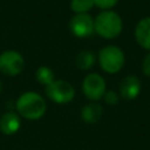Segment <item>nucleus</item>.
Masks as SVG:
<instances>
[{"mask_svg":"<svg viewBox=\"0 0 150 150\" xmlns=\"http://www.w3.org/2000/svg\"><path fill=\"white\" fill-rule=\"evenodd\" d=\"M15 107L18 112L27 120H39L47 110L45 98L36 91H26L21 94L16 100Z\"/></svg>","mask_w":150,"mask_h":150,"instance_id":"nucleus-1","label":"nucleus"},{"mask_svg":"<svg viewBox=\"0 0 150 150\" xmlns=\"http://www.w3.org/2000/svg\"><path fill=\"white\" fill-rule=\"evenodd\" d=\"M122 28V19L114 11H102L94 19V30L103 39L111 40L117 38L121 34Z\"/></svg>","mask_w":150,"mask_h":150,"instance_id":"nucleus-2","label":"nucleus"},{"mask_svg":"<svg viewBox=\"0 0 150 150\" xmlns=\"http://www.w3.org/2000/svg\"><path fill=\"white\" fill-rule=\"evenodd\" d=\"M125 62L123 50L114 45L104 46L98 52V63L101 68L108 74L118 73Z\"/></svg>","mask_w":150,"mask_h":150,"instance_id":"nucleus-3","label":"nucleus"},{"mask_svg":"<svg viewBox=\"0 0 150 150\" xmlns=\"http://www.w3.org/2000/svg\"><path fill=\"white\" fill-rule=\"evenodd\" d=\"M47 96L57 104L69 103L75 96L74 87L64 80H54L46 86Z\"/></svg>","mask_w":150,"mask_h":150,"instance_id":"nucleus-4","label":"nucleus"},{"mask_svg":"<svg viewBox=\"0 0 150 150\" xmlns=\"http://www.w3.org/2000/svg\"><path fill=\"white\" fill-rule=\"evenodd\" d=\"M25 67L22 55L16 50H5L0 54V71L7 76L19 75Z\"/></svg>","mask_w":150,"mask_h":150,"instance_id":"nucleus-5","label":"nucleus"},{"mask_svg":"<svg viewBox=\"0 0 150 150\" xmlns=\"http://www.w3.org/2000/svg\"><path fill=\"white\" fill-rule=\"evenodd\" d=\"M82 90L87 98L91 101H97L102 98L105 93V81L97 73L88 74L82 82Z\"/></svg>","mask_w":150,"mask_h":150,"instance_id":"nucleus-6","label":"nucleus"},{"mask_svg":"<svg viewBox=\"0 0 150 150\" xmlns=\"http://www.w3.org/2000/svg\"><path fill=\"white\" fill-rule=\"evenodd\" d=\"M69 29L76 38H87L94 32V19L88 13L75 14L69 21Z\"/></svg>","mask_w":150,"mask_h":150,"instance_id":"nucleus-7","label":"nucleus"},{"mask_svg":"<svg viewBox=\"0 0 150 150\" xmlns=\"http://www.w3.org/2000/svg\"><path fill=\"white\" fill-rule=\"evenodd\" d=\"M118 93L124 100H134L141 93V81L135 75H127L122 79L118 87Z\"/></svg>","mask_w":150,"mask_h":150,"instance_id":"nucleus-8","label":"nucleus"},{"mask_svg":"<svg viewBox=\"0 0 150 150\" xmlns=\"http://www.w3.org/2000/svg\"><path fill=\"white\" fill-rule=\"evenodd\" d=\"M136 42L144 49L150 50V16L141 19L135 27Z\"/></svg>","mask_w":150,"mask_h":150,"instance_id":"nucleus-9","label":"nucleus"},{"mask_svg":"<svg viewBox=\"0 0 150 150\" xmlns=\"http://www.w3.org/2000/svg\"><path fill=\"white\" fill-rule=\"evenodd\" d=\"M20 118L18 114L9 111L1 116L0 118V130L5 135H13L20 129Z\"/></svg>","mask_w":150,"mask_h":150,"instance_id":"nucleus-10","label":"nucleus"},{"mask_svg":"<svg viewBox=\"0 0 150 150\" xmlns=\"http://www.w3.org/2000/svg\"><path fill=\"white\" fill-rule=\"evenodd\" d=\"M103 112L102 107L98 103H88L81 110V117L86 123L94 124L98 122Z\"/></svg>","mask_w":150,"mask_h":150,"instance_id":"nucleus-11","label":"nucleus"},{"mask_svg":"<svg viewBox=\"0 0 150 150\" xmlns=\"http://www.w3.org/2000/svg\"><path fill=\"white\" fill-rule=\"evenodd\" d=\"M95 63V54L91 50H81L75 57V64L79 69L88 70Z\"/></svg>","mask_w":150,"mask_h":150,"instance_id":"nucleus-12","label":"nucleus"},{"mask_svg":"<svg viewBox=\"0 0 150 150\" xmlns=\"http://www.w3.org/2000/svg\"><path fill=\"white\" fill-rule=\"evenodd\" d=\"M35 77H36V81L41 84H49L52 81H54V71L49 68V67H46V66H41L36 69L35 71Z\"/></svg>","mask_w":150,"mask_h":150,"instance_id":"nucleus-13","label":"nucleus"},{"mask_svg":"<svg viewBox=\"0 0 150 150\" xmlns=\"http://www.w3.org/2000/svg\"><path fill=\"white\" fill-rule=\"evenodd\" d=\"M94 6V0H70V9L75 14L88 13Z\"/></svg>","mask_w":150,"mask_h":150,"instance_id":"nucleus-14","label":"nucleus"},{"mask_svg":"<svg viewBox=\"0 0 150 150\" xmlns=\"http://www.w3.org/2000/svg\"><path fill=\"white\" fill-rule=\"evenodd\" d=\"M103 100L107 104L109 105H115L118 103V94L115 90H105V93L103 94Z\"/></svg>","mask_w":150,"mask_h":150,"instance_id":"nucleus-15","label":"nucleus"},{"mask_svg":"<svg viewBox=\"0 0 150 150\" xmlns=\"http://www.w3.org/2000/svg\"><path fill=\"white\" fill-rule=\"evenodd\" d=\"M118 0H94V5L103 11L110 9L117 5Z\"/></svg>","mask_w":150,"mask_h":150,"instance_id":"nucleus-16","label":"nucleus"},{"mask_svg":"<svg viewBox=\"0 0 150 150\" xmlns=\"http://www.w3.org/2000/svg\"><path fill=\"white\" fill-rule=\"evenodd\" d=\"M142 71L144 73V75H146L148 77H150V52L143 59V62H142Z\"/></svg>","mask_w":150,"mask_h":150,"instance_id":"nucleus-17","label":"nucleus"},{"mask_svg":"<svg viewBox=\"0 0 150 150\" xmlns=\"http://www.w3.org/2000/svg\"><path fill=\"white\" fill-rule=\"evenodd\" d=\"M1 90H2V83H1V81H0V93H1Z\"/></svg>","mask_w":150,"mask_h":150,"instance_id":"nucleus-18","label":"nucleus"}]
</instances>
